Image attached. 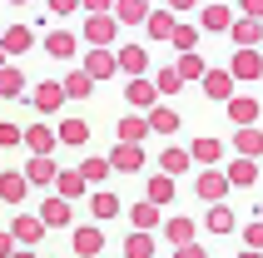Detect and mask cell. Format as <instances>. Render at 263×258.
Returning a JSON list of instances; mask_svg holds the SVG:
<instances>
[{
  "instance_id": "cell-42",
  "label": "cell",
  "mask_w": 263,
  "mask_h": 258,
  "mask_svg": "<svg viewBox=\"0 0 263 258\" xmlns=\"http://www.w3.org/2000/svg\"><path fill=\"white\" fill-rule=\"evenodd\" d=\"M174 89H179V75L164 70V75H159V95H174Z\"/></svg>"
},
{
  "instance_id": "cell-23",
  "label": "cell",
  "mask_w": 263,
  "mask_h": 258,
  "mask_svg": "<svg viewBox=\"0 0 263 258\" xmlns=\"http://www.w3.org/2000/svg\"><path fill=\"white\" fill-rule=\"evenodd\" d=\"M89 209H95V218H115V214H119V199H115V194H95Z\"/></svg>"
},
{
  "instance_id": "cell-6",
  "label": "cell",
  "mask_w": 263,
  "mask_h": 258,
  "mask_svg": "<svg viewBox=\"0 0 263 258\" xmlns=\"http://www.w3.org/2000/svg\"><path fill=\"white\" fill-rule=\"evenodd\" d=\"M85 35H89L95 45H109V35H115V20H109V15H95V20L85 25Z\"/></svg>"
},
{
  "instance_id": "cell-33",
  "label": "cell",
  "mask_w": 263,
  "mask_h": 258,
  "mask_svg": "<svg viewBox=\"0 0 263 258\" xmlns=\"http://www.w3.org/2000/svg\"><path fill=\"white\" fill-rule=\"evenodd\" d=\"M119 139H124V144H139V139H144V119H124V124H119Z\"/></svg>"
},
{
  "instance_id": "cell-16",
  "label": "cell",
  "mask_w": 263,
  "mask_h": 258,
  "mask_svg": "<svg viewBox=\"0 0 263 258\" xmlns=\"http://www.w3.org/2000/svg\"><path fill=\"white\" fill-rule=\"evenodd\" d=\"M0 50H30V30H25V25L5 30V35H0Z\"/></svg>"
},
{
  "instance_id": "cell-37",
  "label": "cell",
  "mask_w": 263,
  "mask_h": 258,
  "mask_svg": "<svg viewBox=\"0 0 263 258\" xmlns=\"http://www.w3.org/2000/svg\"><path fill=\"white\" fill-rule=\"evenodd\" d=\"M209 229H214V233H229V229H234V214H229V209H214V214H209Z\"/></svg>"
},
{
  "instance_id": "cell-46",
  "label": "cell",
  "mask_w": 263,
  "mask_h": 258,
  "mask_svg": "<svg viewBox=\"0 0 263 258\" xmlns=\"http://www.w3.org/2000/svg\"><path fill=\"white\" fill-rule=\"evenodd\" d=\"M243 10H249L253 20H263V0H243Z\"/></svg>"
},
{
  "instance_id": "cell-49",
  "label": "cell",
  "mask_w": 263,
  "mask_h": 258,
  "mask_svg": "<svg viewBox=\"0 0 263 258\" xmlns=\"http://www.w3.org/2000/svg\"><path fill=\"white\" fill-rule=\"evenodd\" d=\"M85 5H89V10H100V15H104L109 5H115V0H85Z\"/></svg>"
},
{
  "instance_id": "cell-45",
  "label": "cell",
  "mask_w": 263,
  "mask_h": 258,
  "mask_svg": "<svg viewBox=\"0 0 263 258\" xmlns=\"http://www.w3.org/2000/svg\"><path fill=\"white\" fill-rule=\"evenodd\" d=\"M74 5H80V0H50V10H55V15H70Z\"/></svg>"
},
{
  "instance_id": "cell-5",
  "label": "cell",
  "mask_w": 263,
  "mask_h": 258,
  "mask_svg": "<svg viewBox=\"0 0 263 258\" xmlns=\"http://www.w3.org/2000/svg\"><path fill=\"white\" fill-rule=\"evenodd\" d=\"M258 70H263V60L253 55V50H238V55H234V75H238V80H253Z\"/></svg>"
},
{
  "instance_id": "cell-7",
  "label": "cell",
  "mask_w": 263,
  "mask_h": 258,
  "mask_svg": "<svg viewBox=\"0 0 263 258\" xmlns=\"http://www.w3.org/2000/svg\"><path fill=\"white\" fill-rule=\"evenodd\" d=\"M179 80H204V60L194 55V50H184V55H179Z\"/></svg>"
},
{
  "instance_id": "cell-19",
  "label": "cell",
  "mask_w": 263,
  "mask_h": 258,
  "mask_svg": "<svg viewBox=\"0 0 263 258\" xmlns=\"http://www.w3.org/2000/svg\"><path fill=\"white\" fill-rule=\"evenodd\" d=\"M30 179H35V184H55V164H50L45 154H35V164H30Z\"/></svg>"
},
{
  "instance_id": "cell-53",
  "label": "cell",
  "mask_w": 263,
  "mask_h": 258,
  "mask_svg": "<svg viewBox=\"0 0 263 258\" xmlns=\"http://www.w3.org/2000/svg\"><path fill=\"white\" fill-rule=\"evenodd\" d=\"M15 5H20V0H15Z\"/></svg>"
},
{
  "instance_id": "cell-40",
  "label": "cell",
  "mask_w": 263,
  "mask_h": 258,
  "mask_svg": "<svg viewBox=\"0 0 263 258\" xmlns=\"http://www.w3.org/2000/svg\"><path fill=\"white\" fill-rule=\"evenodd\" d=\"M149 30H154V35H174V20H169V15H149Z\"/></svg>"
},
{
  "instance_id": "cell-48",
  "label": "cell",
  "mask_w": 263,
  "mask_h": 258,
  "mask_svg": "<svg viewBox=\"0 0 263 258\" xmlns=\"http://www.w3.org/2000/svg\"><path fill=\"white\" fill-rule=\"evenodd\" d=\"M10 244H15L10 233H0V258H10V253H15V248H10Z\"/></svg>"
},
{
  "instance_id": "cell-13",
  "label": "cell",
  "mask_w": 263,
  "mask_h": 258,
  "mask_svg": "<svg viewBox=\"0 0 263 258\" xmlns=\"http://www.w3.org/2000/svg\"><path fill=\"white\" fill-rule=\"evenodd\" d=\"M55 184H60V199H80L85 194V179L80 174H55Z\"/></svg>"
},
{
  "instance_id": "cell-28",
  "label": "cell",
  "mask_w": 263,
  "mask_h": 258,
  "mask_svg": "<svg viewBox=\"0 0 263 258\" xmlns=\"http://www.w3.org/2000/svg\"><path fill=\"white\" fill-rule=\"evenodd\" d=\"M20 194H25V179H20V174H5V179H0V199H20Z\"/></svg>"
},
{
  "instance_id": "cell-47",
  "label": "cell",
  "mask_w": 263,
  "mask_h": 258,
  "mask_svg": "<svg viewBox=\"0 0 263 258\" xmlns=\"http://www.w3.org/2000/svg\"><path fill=\"white\" fill-rule=\"evenodd\" d=\"M174 258H204V248H194V244H184V248H179Z\"/></svg>"
},
{
  "instance_id": "cell-11",
  "label": "cell",
  "mask_w": 263,
  "mask_h": 258,
  "mask_svg": "<svg viewBox=\"0 0 263 258\" xmlns=\"http://www.w3.org/2000/svg\"><path fill=\"white\" fill-rule=\"evenodd\" d=\"M40 224H70V204H65V199H50L40 209Z\"/></svg>"
},
{
  "instance_id": "cell-25",
  "label": "cell",
  "mask_w": 263,
  "mask_h": 258,
  "mask_svg": "<svg viewBox=\"0 0 263 258\" xmlns=\"http://www.w3.org/2000/svg\"><path fill=\"white\" fill-rule=\"evenodd\" d=\"M149 129H159V134H174V129H179L174 109H154V115H149Z\"/></svg>"
},
{
  "instance_id": "cell-14",
  "label": "cell",
  "mask_w": 263,
  "mask_h": 258,
  "mask_svg": "<svg viewBox=\"0 0 263 258\" xmlns=\"http://www.w3.org/2000/svg\"><path fill=\"white\" fill-rule=\"evenodd\" d=\"M89 85H95L89 75H70V80H65V85H60V89H65L70 100H85V95H95V89H89Z\"/></svg>"
},
{
  "instance_id": "cell-8",
  "label": "cell",
  "mask_w": 263,
  "mask_h": 258,
  "mask_svg": "<svg viewBox=\"0 0 263 258\" xmlns=\"http://www.w3.org/2000/svg\"><path fill=\"white\" fill-rule=\"evenodd\" d=\"M55 139H65V144H85V139H89V124H85V119H65Z\"/></svg>"
},
{
  "instance_id": "cell-3",
  "label": "cell",
  "mask_w": 263,
  "mask_h": 258,
  "mask_svg": "<svg viewBox=\"0 0 263 258\" xmlns=\"http://www.w3.org/2000/svg\"><path fill=\"white\" fill-rule=\"evenodd\" d=\"M40 233H45V224H40V218L20 214V218H15V229H10V238H20V244H35Z\"/></svg>"
},
{
  "instance_id": "cell-36",
  "label": "cell",
  "mask_w": 263,
  "mask_h": 258,
  "mask_svg": "<svg viewBox=\"0 0 263 258\" xmlns=\"http://www.w3.org/2000/svg\"><path fill=\"white\" fill-rule=\"evenodd\" d=\"M238 149H243V154H258V149H263V134H258V129H243V134H238Z\"/></svg>"
},
{
  "instance_id": "cell-22",
  "label": "cell",
  "mask_w": 263,
  "mask_h": 258,
  "mask_svg": "<svg viewBox=\"0 0 263 258\" xmlns=\"http://www.w3.org/2000/svg\"><path fill=\"white\" fill-rule=\"evenodd\" d=\"M109 70H115V55H104V50H95V55H89V80H100V75H109Z\"/></svg>"
},
{
  "instance_id": "cell-12",
  "label": "cell",
  "mask_w": 263,
  "mask_h": 258,
  "mask_svg": "<svg viewBox=\"0 0 263 258\" xmlns=\"http://www.w3.org/2000/svg\"><path fill=\"white\" fill-rule=\"evenodd\" d=\"M45 50H50L55 60H70V55H74V35H65V30H60V35H50V40H45Z\"/></svg>"
},
{
  "instance_id": "cell-50",
  "label": "cell",
  "mask_w": 263,
  "mask_h": 258,
  "mask_svg": "<svg viewBox=\"0 0 263 258\" xmlns=\"http://www.w3.org/2000/svg\"><path fill=\"white\" fill-rule=\"evenodd\" d=\"M169 5H174V10H189V5H194V0H169Z\"/></svg>"
},
{
  "instance_id": "cell-43",
  "label": "cell",
  "mask_w": 263,
  "mask_h": 258,
  "mask_svg": "<svg viewBox=\"0 0 263 258\" xmlns=\"http://www.w3.org/2000/svg\"><path fill=\"white\" fill-rule=\"evenodd\" d=\"M243 238H249V248H263V218H258V224H249V233H243Z\"/></svg>"
},
{
  "instance_id": "cell-10",
  "label": "cell",
  "mask_w": 263,
  "mask_h": 258,
  "mask_svg": "<svg viewBox=\"0 0 263 258\" xmlns=\"http://www.w3.org/2000/svg\"><path fill=\"white\" fill-rule=\"evenodd\" d=\"M115 10H119V20H124V25H139V20H144V0H115Z\"/></svg>"
},
{
  "instance_id": "cell-1",
  "label": "cell",
  "mask_w": 263,
  "mask_h": 258,
  "mask_svg": "<svg viewBox=\"0 0 263 258\" xmlns=\"http://www.w3.org/2000/svg\"><path fill=\"white\" fill-rule=\"evenodd\" d=\"M204 95H209V100H229V95H234V75L204 70Z\"/></svg>"
},
{
  "instance_id": "cell-52",
  "label": "cell",
  "mask_w": 263,
  "mask_h": 258,
  "mask_svg": "<svg viewBox=\"0 0 263 258\" xmlns=\"http://www.w3.org/2000/svg\"><path fill=\"white\" fill-rule=\"evenodd\" d=\"M243 258H258V253H243Z\"/></svg>"
},
{
  "instance_id": "cell-21",
  "label": "cell",
  "mask_w": 263,
  "mask_h": 258,
  "mask_svg": "<svg viewBox=\"0 0 263 258\" xmlns=\"http://www.w3.org/2000/svg\"><path fill=\"white\" fill-rule=\"evenodd\" d=\"M25 80H20V70H0V95H5V100H15V95H25Z\"/></svg>"
},
{
  "instance_id": "cell-38",
  "label": "cell",
  "mask_w": 263,
  "mask_h": 258,
  "mask_svg": "<svg viewBox=\"0 0 263 258\" xmlns=\"http://www.w3.org/2000/svg\"><path fill=\"white\" fill-rule=\"evenodd\" d=\"M194 159L214 164V159H219V139H199V144H194Z\"/></svg>"
},
{
  "instance_id": "cell-31",
  "label": "cell",
  "mask_w": 263,
  "mask_h": 258,
  "mask_svg": "<svg viewBox=\"0 0 263 258\" xmlns=\"http://www.w3.org/2000/svg\"><path fill=\"white\" fill-rule=\"evenodd\" d=\"M234 40H238V45H253V40H258V20H253V15L234 25Z\"/></svg>"
},
{
  "instance_id": "cell-30",
  "label": "cell",
  "mask_w": 263,
  "mask_h": 258,
  "mask_svg": "<svg viewBox=\"0 0 263 258\" xmlns=\"http://www.w3.org/2000/svg\"><path fill=\"white\" fill-rule=\"evenodd\" d=\"M104 174H109V164H104V159H85V169H80V179H85V184H100Z\"/></svg>"
},
{
  "instance_id": "cell-9",
  "label": "cell",
  "mask_w": 263,
  "mask_h": 258,
  "mask_svg": "<svg viewBox=\"0 0 263 258\" xmlns=\"http://www.w3.org/2000/svg\"><path fill=\"white\" fill-rule=\"evenodd\" d=\"M124 258H154V244H149V233H129V244H124Z\"/></svg>"
},
{
  "instance_id": "cell-39",
  "label": "cell",
  "mask_w": 263,
  "mask_h": 258,
  "mask_svg": "<svg viewBox=\"0 0 263 258\" xmlns=\"http://www.w3.org/2000/svg\"><path fill=\"white\" fill-rule=\"evenodd\" d=\"M204 25H209V30H223V25H229V10H223V5H214V10H204Z\"/></svg>"
},
{
  "instance_id": "cell-4",
  "label": "cell",
  "mask_w": 263,
  "mask_h": 258,
  "mask_svg": "<svg viewBox=\"0 0 263 258\" xmlns=\"http://www.w3.org/2000/svg\"><path fill=\"white\" fill-rule=\"evenodd\" d=\"M100 244H104L100 229H80V233H74V253H80V258H95V253H100Z\"/></svg>"
},
{
  "instance_id": "cell-15",
  "label": "cell",
  "mask_w": 263,
  "mask_h": 258,
  "mask_svg": "<svg viewBox=\"0 0 263 258\" xmlns=\"http://www.w3.org/2000/svg\"><path fill=\"white\" fill-rule=\"evenodd\" d=\"M164 233H169V244L184 248V244L194 238V224H189V218H174V224H164Z\"/></svg>"
},
{
  "instance_id": "cell-44",
  "label": "cell",
  "mask_w": 263,
  "mask_h": 258,
  "mask_svg": "<svg viewBox=\"0 0 263 258\" xmlns=\"http://www.w3.org/2000/svg\"><path fill=\"white\" fill-rule=\"evenodd\" d=\"M0 144H20V129H15V124H0Z\"/></svg>"
},
{
  "instance_id": "cell-41",
  "label": "cell",
  "mask_w": 263,
  "mask_h": 258,
  "mask_svg": "<svg viewBox=\"0 0 263 258\" xmlns=\"http://www.w3.org/2000/svg\"><path fill=\"white\" fill-rule=\"evenodd\" d=\"M194 40H199V35H194L189 25H174V45L179 50H194Z\"/></svg>"
},
{
  "instance_id": "cell-26",
  "label": "cell",
  "mask_w": 263,
  "mask_h": 258,
  "mask_svg": "<svg viewBox=\"0 0 263 258\" xmlns=\"http://www.w3.org/2000/svg\"><path fill=\"white\" fill-rule=\"evenodd\" d=\"M154 95H159V89L149 85V80H134L129 85V104H154Z\"/></svg>"
},
{
  "instance_id": "cell-17",
  "label": "cell",
  "mask_w": 263,
  "mask_h": 258,
  "mask_svg": "<svg viewBox=\"0 0 263 258\" xmlns=\"http://www.w3.org/2000/svg\"><path fill=\"white\" fill-rule=\"evenodd\" d=\"M253 174H258V169H253V159H234V169L223 174V179H229V184H253Z\"/></svg>"
},
{
  "instance_id": "cell-29",
  "label": "cell",
  "mask_w": 263,
  "mask_h": 258,
  "mask_svg": "<svg viewBox=\"0 0 263 258\" xmlns=\"http://www.w3.org/2000/svg\"><path fill=\"white\" fill-rule=\"evenodd\" d=\"M174 199V184L169 179H149V204H169Z\"/></svg>"
},
{
  "instance_id": "cell-51",
  "label": "cell",
  "mask_w": 263,
  "mask_h": 258,
  "mask_svg": "<svg viewBox=\"0 0 263 258\" xmlns=\"http://www.w3.org/2000/svg\"><path fill=\"white\" fill-rule=\"evenodd\" d=\"M10 258H35V253H10Z\"/></svg>"
},
{
  "instance_id": "cell-24",
  "label": "cell",
  "mask_w": 263,
  "mask_h": 258,
  "mask_svg": "<svg viewBox=\"0 0 263 258\" xmlns=\"http://www.w3.org/2000/svg\"><path fill=\"white\" fill-rule=\"evenodd\" d=\"M60 100H65V89H60V85H40V89H35V104H40V109H55Z\"/></svg>"
},
{
  "instance_id": "cell-34",
  "label": "cell",
  "mask_w": 263,
  "mask_h": 258,
  "mask_svg": "<svg viewBox=\"0 0 263 258\" xmlns=\"http://www.w3.org/2000/svg\"><path fill=\"white\" fill-rule=\"evenodd\" d=\"M159 164H164L169 174H184V169H189V154H184V149H169V154H164Z\"/></svg>"
},
{
  "instance_id": "cell-32",
  "label": "cell",
  "mask_w": 263,
  "mask_h": 258,
  "mask_svg": "<svg viewBox=\"0 0 263 258\" xmlns=\"http://www.w3.org/2000/svg\"><path fill=\"white\" fill-rule=\"evenodd\" d=\"M119 65H124L129 75H139V70H144V50H139V45H129V50L119 55Z\"/></svg>"
},
{
  "instance_id": "cell-35",
  "label": "cell",
  "mask_w": 263,
  "mask_h": 258,
  "mask_svg": "<svg viewBox=\"0 0 263 258\" xmlns=\"http://www.w3.org/2000/svg\"><path fill=\"white\" fill-rule=\"evenodd\" d=\"M229 115H234L238 124H249V119L258 115V104H253V100H234V104H229Z\"/></svg>"
},
{
  "instance_id": "cell-18",
  "label": "cell",
  "mask_w": 263,
  "mask_h": 258,
  "mask_svg": "<svg viewBox=\"0 0 263 258\" xmlns=\"http://www.w3.org/2000/svg\"><path fill=\"white\" fill-rule=\"evenodd\" d=\"M223 189H229L223 174H204V179H199V194H204V199H223Z\"/></svg>"
},
{
  "instance_id": "cell-20",
  "label": "cell",
  "mask_w": 263,
  "mask_h": 258,
  "mask_svg": "<svg viewBox=\"0 0 263 258\" xmlns=\"http://www.w3.org/2000/svg\"><path fill=\"white\" fill-rule=\"evenodd\" d=\"M25 144L35 149V154H50V144H55V134H50V129H25Z\"/></svg>"
},
{
  "instance_id": "cell-27",
  "label": "cell",
  "mask_w": 263,
  "mask_h": 258,
  "mask_svg": "<svg viewBox=\"0 0 263 258\" xmlns=\"http://www.w3.org/2000/svg\"><path fill=\"white\" fill-rule=\"evenodd\" d=\"M159 224V209L154 204H134V229H154Z\"/></svg>"
},
{
  "instance_id": "cell-2",
  "label": "cell",
  "mask_w": 263,
  "mask_h": 258,
  "mask_svg": "<svg viewBox=\"0 0 263 258\" xmlns=\"http://www.w3.org/2000/svg\"><path fill=\"white\" fill-rule=\"evenodd\" d=\"M109 164H115V169H139V164H144V154H139V144H119L115 154H109Z\"/></svg>"
}]
</instances>
